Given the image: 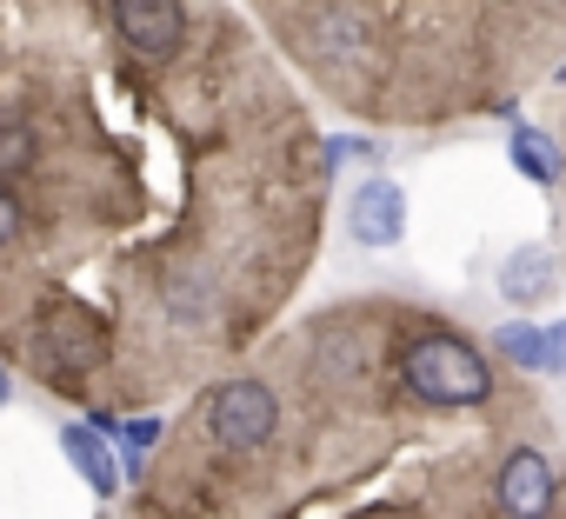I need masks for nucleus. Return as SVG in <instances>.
Here are the masks:
<instances>
[{
	"label": "nucleus",
	"instance_id": "obj_7",
	"mask_svg": "<svg viewBox=\"0 0 566 519\" xmlns=\"http://www.w3.org/2000/svg\"><path fill=\"white\" fill-rule=\"evenodd\" d=\"M61 453H67V466L87 479L94 499H114V492H120V459H114V439H107L101 426L67 420V426H61Z\"/></svg>",
	"mask_w": 566,
	"mask_h": 519
},
{
	"label": "nucleus",
	"instance_id": "obj_9",
	"mask_svg": "<svg viewBox=\"0 0 566 519\" xmlns=\"http://www.w3.org/2000/svg\"><path fill=\"white\" fill-rule=\"evenodd\" d=\"M506 153H513V173H526L533 187H553L559 180V147L539 127H513L506 134Z\"/></svg>",
	"mask_w": 566,
	"mask_h": 519
},
{
	"label": "nucleus",
	"instance_id": "obj_6",
	"mask_svg": "<svg viewBox=\"0 0 566 519\" xmlns=\"http://www.w3.org/2000/svg\"><path fill=\"white\" fill-rule=\"evenodd\" d=\"M347 226H354V240H360V246H394V240L407 233V193H400L387 173H374L367 187H354Z\"/></svg>",
	"mask_w": 566,
	"mask_h": 519
},
{
	"label": "nucleus",
	"instance_id": "obj_11",
	"mask_svg": "<svg viewBox=\"0 0 566 519\" xmlns=\"http://www.w3.org/2000/svg\"><path fill=\"white\" fill-rule=\"evenodd\" d=\"M34 167V127L21 114H0V173H21Z\"/></svg>",
	"mask_w": 566,
	"mask_h": 519
},
{
	"label": "nucleus",
	"instance_id": "obj_2",
	"mask_svg": "<svg viewBox=\"0 0 566 519\" xmlns=\"http://www.w3.org/2000/svg\"><path fill=\"white\" fill-rule=\"evenodd\" d=\"M34 340H41L48 373H61V380H87V373L107 360V327H101V314H87L81 300H54V307H41Z\"/></svg>",
	"mask_w": 566,
	"mask_h": 519
},
{
	"label": "nucleus",
	"instance_id": "obj_5",
	"mask_svg": "<svg viewBox=\"0 0 566 519\" xmlns=\"http://www.w3.org/2000/svg\"><path fill=\"white\" fill-rule=\"evenodd\" d=\"M493 499L506 519H546L553 512V459L539 446H513L493 479Z\"/></svg>",
	"mask_w": 566,
	"mask_h": 519
},
{
	"label": "nucleus",
	"instance_id": "obj_1",
	"mask_svg": "<svg viewBox=\"0 0 566 519\" xmlns=\"http://www.w3.org/2000/svg\"><path fill=\"white\" fill-rule=\"evenodd\" d=\"M400 380H407V393L420 406H447V413L493 400V367L467 340H453V333H420L400 353Z\"/></svg>",
	"mask_w": 566,
	"mask_h": 519
},
{
	"label": "nucleus",
	"instance_id": "obj_4",
	"mask_svg": "<svg viewBox=\"0 0 566 519\" xmlns=\"http://www.w3.org/2000/svg\"><path fill=\"white\" fill-rule=\"evenodd\" d=\"M114 34L134 61H174L187 41V8L180 0H107Z\"/></svg>",
	"mask_w": 566,
	"mask_h": 519
},
{
	"label": "nucleus",
	"instance_id": "obj_15",
	"mask_svg": "<svg viewBox=\"0 0 566 519\" xmlns=\"http://www.w3.org/2000/svg\"><path fill=\"white\" fill-rule=\"evenodd\" d=\"M553 367L566 373V327H553Z\"/></svg>",
	"mask_w": 566,
	"mask_h": 519
},
{
	"label": "nucleus",
	"instance_id": "obj_16",
	"mask_svg": "<svg viewBox=\"0 0 566 519\" xmlns=\"http://www.w3.org/2000/svg\"><path fill=\"white\" fill-rule=\"evenodd\" d=\"M14 400V386H8V367H0V406H8Z\"/></svg>",
	"mask_w": 566,
	"mask_h": 519
},
{
	"label": "nucleus",
	"instance_id": "obj_3",
	"mask_svg": "<svg viewBox=\"0 0 566 519\" xmlns=\"http://www.w3.org/2000/svg\"><path fill=\"white\" fill-rule=\"evenodd\" d=\"M207 426H213L220 446L253 453V446L273 439V426H280V400H273V386H260V380H227V386L213 393V406H207Z\"/></svg>",
	"mask_w": 566,
	"mask_h": 519
},
{
	"label": "nucleus",
	"instance_id": "obj_14",
	"mask_svg": "<svg viewBox=\"0 0 566 519\" xmlns=\"http://www.w3.org/2000/svg\"><path fill=\"white\" fill-rule=\"evenodd\" d=\"M21 220H28V213H21V200H14L8 187H0V246H8V240L21 233Z\"/></svg>",
	"mask_w": 566,
	"mask_h": 519
},
{
	"label": "nucleus",
	"instance_id": "obj_10",
	"mask_svg": "<svg viewBox=\"0 0 566 519\" xmlns=\"http://www.w3.org/2000/svg\"><path fill=\"white\" fill-rule=\"evenodd\" d=\"M500 353H506L520 373H546V367H553V333L533 327V320H506V327H500Z\"/></svg>",
	"mask_w": 566,
	"mask_h": 519
},
{
	"label": "nucleus",
	"instance_id": "obj_12",
	"mask_svg": "<svg viewBox=\"0 0 566 519\" xmlns=\"http://www.w3.org/2000/svg\"><path fill=\"white\" fill-rule=\"evenodd\" d=\"M160 433H167V420H160V413H140V420H120V426H114V439H120V453H127V466H134V473H140V459L154 453V439H160Z\"/></svg>",
	"mask_w": 566,
	"mask_h": 519
},
{
	"label": "nucleus",
	"instance_id": "obj_13",
	"mask_svg": "<svg viewBox=\"0 0 566 519\" xmlns=\"http://www.w3.org/2000/svg\"><path fill=\"white\" fill-rule=\"evenodd\" d=\"M340 160H374V140H327V167H340Z\"/></svg>",
	"mask_w": 566,
	"mask_h": 519
},
{
	"label": "nucleus",
	"instance_id": "obj_8",
	"mask_svg": "<svg viewBox=\"0 0 566 519\" xmlns=\"http://www.w3.org/2000/svg\"><path fill=\"white\" fill-rule=\"evenodd\" d=\"M500 294H506L513 307H539V300L553 294V253H546V246H520L506 267H500Z\"/></svg>",
	"mask_w": 566,
	"mask_h": 519
}]
</instances>
